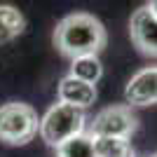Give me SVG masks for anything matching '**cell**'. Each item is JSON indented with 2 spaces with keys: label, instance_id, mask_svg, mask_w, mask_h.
Instances as JSON below:
<instances>
[{
  "label": "cell",
  "instance_id": "4",
  "mask_svg": "<svg viewBox=\"0 0 157 157\" xmlns=\"http://www.w3.org/2000/svg\"><path fill=\"white\" fill-rule=\"evenodd\" d=\"M138 127L136 115L129 105H110L94 117L89 127L92 138H129Z\"/></svg>",
  "mask_w": 157,
  "mask_h": 157
},
{
  "label": "cell",
  "instance_id": "3",
  "mask_svg": "<svg viewBox=\"0 0 157 157\" xmlns=\"http://www.w3.org/2000/svg\"><path fill=\"white\" fill-rule=\"evenodd\" d=\"M40 131V117L28 103L10 101L0 105V141L7 145H26Z\"/></svg>",
  "mask_w": 157,
  "mask_h": 157
},
{
  "label": "cell",
  "instance_id": "6",
  "mask_svg": "<svg viewBox=\"0 0 157 157\" xmlns=\"http://www.w3.org/2000/svg\"><path fill=\"white\" fill-rule=\"evenodd\" d=\"M124 98L131 105L157 103V66H148L129 80L124 89Z\"/></svg>",
  "mask_w": 157,
  "mask_h": 157
},
{
  "label": "cell",
  "instance_id": "1",
  "mask_svg": "<svg viewBox=\"0 0 157 157\" xmlns=\"http://www.w3.org/2000/svg\"><path fill=\"white\" fill-rule=\"evenodd\" d=\"M54 45L71 59L96 56V52L105 47V28L96 17L87 12L68 14L54 31Z\"/></svg>",
  "mask_w": 157,
  "mask_h": 157
},
{
  "label": "cell",
  "instance_id": "13",
  "mask_svg": "<svg viewBox=\"0 0 157 157\" xmlns=\"http://www.w3.org/2000/svg\"><path fill=\"white\" fill-rule=\"evenodd\" d=\"M152 157H157V152H155V155H152Z\"/></svg>",
  "mask_w": 157,
  "mask_h": 157
},
{
  "label": "cell",
  "instance_id": "12",
  "mask_svg": "<svg viewBox=\"0 0 157 157\" xmlns=\"http://www.w3.org/2000/svg\"><path fill=\"white\" fill-rule=\"evenodd\" d=\"M145 7H148V10H150V12H152V14H155V17H157V0H152V2H148V5H145Z\"/></svg>",
  "mask_w": 157,
  "mask_h": 157
},
{
  "label": "cell",
  "instance_id": "5",
  "mask_svg": "<svg viewBox=\"0 0 157 157\" xmlns=\"http://www.w3.org/2000/svg\"><path fill=\"white\" fill-rule=\"evenodd\" d=\"M129 35L131 42L138 47L141 54L157 56V17L148 7H138L129 19Z\"/></svg>",
  "mask_w": 157,
  "mask_h": 157
},
{
  "label": "cell",
  "instance_id": "8",
  "mask_svg": "<svg viewBox=\"0 0 157 157\" xmlns=\"http://www.w3.org/2000/svg\"><path fill=\"white\" fill-rule=\"evenodd\" d=\"M26 28L24 14L12 5H0V45L19 38Z\"/></svg>",
  "mask_w": 157,
  "mask_h": 157
},
{
  "label": "cell",
  "instance_id": "11",
  "mask_svg": "<svg viewBox=\"0 0 157 157\" xmlns=\"http://www.w3.org/2000/svg\"><path fill=\"white\" fill-rule=\"evenodd\" d=\"M71 75L85 80L89 85L98 82L101 75H103V66L96 56H82V59H73V68H71Z\"/></svg>",
  "mask_w": 157,
  "mask_h": 157
},
{
  "label": "cell",
  "instance_id": "10",
  "mask_svg": "<svg viewBox=\"0 0 157 157\" xmlns=\"http://www.w3.org/2000/svg\"><path fill=\"white\" fill-rule=\"evenodd\" d=\"M96 157H134L129 138H94Z\"/></svg>",
  "mask_w": 157,
  "mask_h": 157
},
{
  "label": "cell",
  "instance_id": "7",
  "mask_svg": "<svg viewBox=\"0 0 157 157\" xmlns=\"http://www.w3.org/2000/svg\"><path fill=\"white\" fill-rule=\"evenodd\" d=\"M59 101L85 110V108H89L96 101V87L75 78V75H66L59 82Z\"/></svg>",
  "mask_w": 157,
  "mask_h": 157
},
{
  "label": "cell",
  "instance_id": "2",
  "mask_svg": "<svg viewBox=\"0 0 157 157\" xmlns=\"http://www.w3.org/2000/svg\"><path fill=\"white\" fill-rule=\"evenodd\" d=\"M85 129V110L68 103H54L40 120V136L47 145L59 148L61 143L80 136Z\"/></svg>",
  "mask_w": 157,
  "mask_h": 157
},
{
  "label": "cell",
  "instance_id": "9",
  "mask_svg": "<svg viewBox=\"0 0 157 157\" xmlns=\"http://www.w3.org/2000/svg\"><path fill=\"white\" fill-rule=\"evenodd\" d=\"M56 157H96L94 138L89 134H80V136L61 143L56 148Z\"/></svg>",
  "mask_w": 157,
  "mask_h": 157
}]
</instances>
